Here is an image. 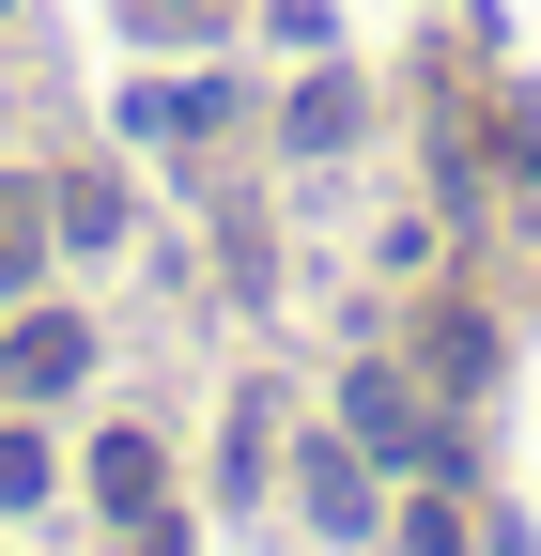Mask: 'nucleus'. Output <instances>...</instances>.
Masks as SVG:
<instances>
[{"instance_id":"nucleus-1","label":"nucleus","mask_w":541,"mask_h":556,"mask_svg":"<svg viewBox=\"0 0 541 556\" xmlns=\"http://www.w3.org/2000/svg\"><path fill=\"white\" fill-rule=\"evenodd\" d=\"M356 433H372L387 464H433V417H418V387H402V371H356Z\"/></svg>"},{"instance_id":"nucleus-2","label":"nucleus","mask_w":541,"mask_h":556,"mask_svg":"<svg viewBox=\"0 0 541 556\" xmlns=\"http://www.w3.org/2000/svg\"><path fill=\"white\" fill-rule=\"evenodd\" d=\"M93 495H109L124 526H155V495H171V464H155V433H109V448H93Z\"/></svg>"},{"instance_id":"nucleus-3","label":"nucleus","mask_w":541,"mask_h":556,"mask_svg":"<svg viewBox=\"0 0 541 556\" xmlns=\"http://www.w3.org/2000/svg\"><path fill=\"white\" fill-rule=\"evenodd\" d=\"M0 371H16L32 402H47V387H78V325H62V309H32V325H16V356H0Z\"/></svg>"},{"instance_id":"nucleus-4","label":"nucleus","mask_w":541,"mask_h":556,"mask_svg":"<svg viewBox=\"0 0 541 556\" xmlns=\"http://www.w3.org/2000/svg\"><path fill=\"white\" fill-rule=\"evenodd\" d=\"M62 232H78V248H109V232H124V186H109V170H93V186H62Z\"/></svg>"},{"instance_id":"nucleus-5","label":"nucleus","mask_w":541,"mask_h":556,"mask_svg":"<svg viewBox=\"0 0 541 556\" xmlns=\"http://www.w3.org/2000/svg\"><path fill=\"white\" fill-rule=\"evenodd\" d=\"M186 124H217V93H186V78H155V93H140V139H186Z\"/></svg>"},{"instance_id":"nucleus-6","label":"nucleus","mask_w":541,"mask_h":556,"mask_svg":"<svg viewBox=\"0 0 541 556\" xmlns=\"http://www.w3.org/2000/svg\"><path fill=\"white\" fill-rule=\"evenodd\" d=\"M32 232H47V217H32V186H0V294L32 278Z\"/></svg>"}]
</instances>
